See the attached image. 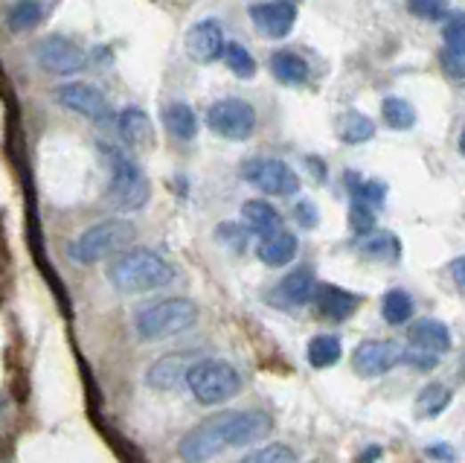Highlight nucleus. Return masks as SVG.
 I'll return each mask as SVG.
<instances>
[{"label":"nucleus","instance_id":"f257e3e1","mask_svg":"<svg viewBox=\"0 0 465 463\" xmlns=\"http://www.w3.org/2000/svg\"><path fill=\"white\" fill-rule=\"evenodd\" d=\"M271 417L262 411H221L198 423L192 432L178 443V451L186 463H207L224 449L248 446L253 440L271 434Z\"/></svg>","mask_w":465,"mask_h":463},{"label":"nucleus","instance_id":"f03ea898","mask_svg":"<svg viewBox=\"0 0 465 463\" xmlns=\"http://www.w3.org/2000/svg\"><path fill=\"white\" fill-rule=\"evenodd\" d=\"M108 283L114 285L119 294H146V292H158V289H166V285H172L175 269L160 253H154L149 248H131L110 260Z\"/></svg>","mask_w":465,"mask_h":463},{"label":"nucleus","instance_id":"7ed1b4c3","mask_svg":"<svg viewBox=\"0 0 465 463\" xmlns=\"http://www.w3.org/2000/svg\"><path fill=\"white\" fill-rule=\"evenodd\" d=\"M198 324V306L190 297H166L143 306L135 318V329L143 341H163L181 335Z\"/></svg>","mask_w":465,"mask_h":463},{"label":"nucleus","instance_id":"20e7f679","mask_svg":"<svg viewBox=\"0 0 465 463\" xmlns=\"http://www.w3.org/2000/svg\"><path fill=\"white\" fill-rule=\"evenodd\" d=\"M135 225L126 222V219H105V222L87 227L82 236L70 242V260L79 262V266H91V262L105 257H119L135 242Z\"/></svg>","mask_w":465,"mask_h":463},{"label":"nucleus","instance_id":"39448f33","mask_svg":"<svg viewBox=\"0 0 465 463\" xmlns=\"http://www.w3.org/2000/svg\"><path fill=\"white\" fill-rule=\"evenodd\" d=\"M102 152L110 167V186H108L110 202H114L119 211H140V207H146L151 195L146 172H143L123 149L102 146Z\"/></svg>","mask_w":465,"mask_h":463},{"label":"nucleus","instance_id":"423d86ee","mask_svg":"<svg viewBox=\"0 0 465 463\" xmlns=\"http://www.w3.org/2000/svg\"><path fill=\"white\" fill-rule=\"evenodd\" d=\"M186 384H190V391L195 393L198 402L218 405V402L232 400V396H239L241 376L236 368L227 365V361L204 359V361H195L192 370L186 373Z\"/></svg>","mask_w":465,"mask_h":463},{"label":"nucleus","instance_id":"0eeeda50","mask_svg":"<svg viewBox=\"0 0 465 463\" xmlns=\"http://www.w3.org/2000/svg\"><path fill=\"white\" fill-rule=\"evenodd\" d=\"M207 126L213 128L218 137L241 143L253 135V128H257V112H253V105L245 103V99L227 96V99H218V103L209 105Z\"/></svg>","mask_w":465,"mask_h":463},{"label":"nucleus","instance_id":"6e6552de","mask_svg":"<svg viewBox=\"0 0 465 463\" xmlns=\"http://www.w3.org/2000/svg\"><path fill=\"white\" fill-rule=\"evenodd\" d=\"M241 178L248 184L259 186L268 195H294L300 190V178L288 167L285 161L276 158H250L241 163Z\"/></svg>","mask_w":465,"mask_h":463},{"label":"nucleus","instance_id":"1a4fd4ad","mask_svg":"<svg viewBox=\"0 0 465 463\" xmlns=\"http://www.w3.org/2000/svg\"><path fill=\"white\" fill-rule=\"evenodd\" d=\"M32 59L47 73H55V76H73L87 68V53L82 47H76V44L64 36L41 38L36 47H32Z\"/></svg>","mask_w":465,"mask_h":463},{"label":"nucleus","instance_id":"9d476101","mask_svg":"<svg viewBox=\"0 0 465 463\" xmlns=\"http://www.w3.org/2000/svg\"><path fill=\"white\" fill-rule=\"evenodd\" d=\"M55 103L70 108V112H76V114L87 117V120H96V123H105V120L110 117L105 94L94 85L70 82V85L55 87Z\"/></svg>","mask_w":465,"mask_h":463},{"label":"nucleus","instance_id":"9b49d317","mask_svg":"<svg viewBox=\"0 0 465 463\" xmlns=\"http://www.w3.org/2000/svg\"><path fill=\"white\" fill-rule=\"evenodd\" d=\"M250 21L265 38H285L297 24V4L273 0V4H250Z\"/></svg>","mask_w":465,"mask_h":463},{"label":"nucleus","instance_id":"f8f14e48","mask_svg":"<svg viewBox=\"0 0 465 463\" xmlns=\"http://www.w3.org/2000/svg\"><path fill=\"white\" fill-rule=\"evenodd\" d=\"M398 347L393 344V341H363V344H358V350L352 352V368H355L358 376L363 379H372V376H384L387 370H393L398 365Z\"/></svg>","mask_w":465,"mask_h":463},{"label":"nucleus","instance_id":"ddd939ff","mask_svg":"<svg viewBox=\"0 0 465 463\" xmlns=\"http://www.w3.org/2000/svg\"><path fill=\"white\" fill-rule=\"evenodd\" d=\"M224 32L216 24V21H198L195 27L186 32V56L198 64H209L224 56Z\"/></svg>","mask_w":465,"mask_h":463},{"label":"nucleus","instance_id":"4468645a","mask_svg":"<svg viewBox=\"0 0 465 463\" xmlns=\"http://www.w3.org/2000/svg\"><path fill=\"white\" fill-rule=\"evenodd\" d=\"M314 292H317L314 271L308 266H300L280 280V285H276L271 294V301L280 306H306L308 301H314Z\"/></svg>","mask_w":465,"mask_h":463},{"label":"nucleus","instance_id":"2eb2a0df","mask_svg":"<svg viewBox=\"0 0 465 463\" xmlns=\"http://www.w3.org/2000/svg\"><path fill=\"white\" fill-rule=\"evenodd\" d=\"M407 341L416 350L442 356V352L451 350V329L442 321H434V318H422V321L411 324V329H407Z\"/></svg>","mask_w":465,"mask_h":463},{"label":"nucleus","instance_id":"dca6fc26","mask_svg":"<svg viewBox=\"0 0 465 463\" xmlns=\"http://www.w3.org/2000/svg\"><path fill=\"white\" fill-rule=\"evenodd\" d=\"M192 370V356H163L158 365H151L146 373V382L158 391H172L186 379Z\"/></svg>","mask_w":465,"mask_h":463},{"label":"nucleus","instance_id":"f3484780","mask_svg":"<svg viewBox=\"0 0 465 463\" xmlns=\"http://www.w3.org/2000/svg\"><path fill=\"white\" fill-rule=\"evenodd\" d=\"M241 219H245V225L250 227V234H259L262 239H268L282 230L280 211H276L273 204L262 202V198H250V202H245V207H241Z\"/></svg>","mask_w":465,"mask_h":463},{"label":"nucleus","instance_id":"a211bd4d","mask_svg":"<svg viewBox=\"0 0 465 463\" xmlns=\"http://www.w3.org/2000/svg\"><path fill=\"white\" fill-rule=\"evenodd\" d=\"M317 309L331 321H347V318L358 309V294H352L340 285H317L314 292Z\"/></svg>","mask_w":465,"mask_h":463},{"label":"nucleus","instance_id":"6ab92c4d","mask_svg":"<svg viewBox=\"0 0 465 463\" xmlns=\"http://www.w3.org/2000/svg\"><path fill=\"white\" fill-rule=\"evenodd\" d=\"M119 137H123L128 146L135 149H149L154 143V131H151V120L143 108H126L117 120Z\"/></svg>","mask_w":465,"mask_h":463},{"label":"nucleus","instance_id":"aec40b11","mask_svg":"<svg viewBox=\"0 0 465 463\" xmlns=\"http://www.w3.org/2000/svg\"><path fill=\"white\" fill-rule=\"evenodd\" d=\"M257 253H259V260L265 262V266H271V269L288 266V262L297 257V236L291 234V230H280V234L262 239V245H259Z\"/></svg>","mask_w":465,"mask_h":463},{"label":"nucleus","instance_id":"412c9836","mask_svg":"<svg viewBox=\"0 0 465 463\" xmlns=\"http://www.w3.org/2000/svg\"><path fill=\"white\" fill-rule=\"evenodd\" d=\"M50 12H53V4H38V0H20V4L9 6L6 27L12 29V32H29V29H36Z\"/></svg>","mask_w":465,"mask_h":463},{"label":"nucleus","instance_id":"4be33fe9","mask_svg":"<svg viewBox=\"0 0 465 463\" xmlns=\"http://www.w3.org/2000/svg\"><path fill=\"white\" fill-rule=\"evenodd\" d=\"M271 73L282 85H306L308 82V62L291 50L271 53Z\"/></svg>","mask_w":465,"mask_h":463},{"label":"nucleus","instance_id":"5701e85b","mask_svg":"<svg viewBox=\"0 0 465 463\" xmlns=\"http://www.w3.org/2000/svg\"><path fill=\"white\" fill-rule=\"evenodd\" d=\"M451 400H453V393L448 384L430 382L416 396V417L419 420H434V417H439L451 405Z\"/></svg>","mask_w":465,"mask_h":463},{"label":"nucleus","instance_id":"b1692460","mask_svg":"<svg viewBox=\"0 0 465 463\" xmlns=\"http://www.w3.org/2000/svg\"><path fill=\"white\" fill-rule=\"evenodd\" d=\"M338 137L349 146H358V143H367L375 137V123L361 112H343L338 117Z\"/></svg>","mask_w":465,"mask_h":463},{"label":"nucleus","instance_id":"393cba45","mask_svg":"<svg viewBox=\"0 0 465 463\" xmlns=\"http://www.w3.org/2000/svg\"><path fill=\"white\" fill-rule=\"evenodd\" d=\"M163 123H166V131L178 140H192L198 135V117L192 112V105H186V103H172L166 108Z\"/></svg>","mask_w":465,"mask_h":463},{"label":"nucleus","instance_id":"a878e982","mask_svg":"<svg viewBox=\"0 0 465 463\" xmlns=\"http://www.w3.org/2000/svg\"><path fill=\"white\" fill-rule=\"evenodd\" d=\"M340 352H343L340 350V341L335 335H314L312 341H308L306 356H308V365L317 368V370H323V368L338 365Z\"/></svg>","mask_w":465,"mask_h":463},{"label":"nucleus","instance_id":"bb28decb","mask_svg":"<svg viewBox=\"0 0 465 463\" xmlns=\"http://www.w3.org/2000/svg\"><path fill=\"white\" fill-rule=\"evenodd\" d=\"M347 186L352 193V202H361L367 207H381L387 198V186L381 181L361 178L358 172H347Z\"/></svg>","mask_w":465,"mask_h":463},{"label":"nucleus","instance_id":"cd10ccee","mask_svg":"<svg viewBox=\"0 0 465 463\" xmlns=\"http://www.w3.org/2000/svg\"><path fill=\"white\" fill-rule=\"evenodd\" d=\"M381 114H384V123L393 131H407L416 126V108L402 96H387L381 103Z\"/></svg>","mask_w":465,"mask_h":463},{"label":"nucleus","instance_id":"c85d7f7f","mask_svg":"<svg viewBox=\"0 0 465 463\" xmlns=\"http://www.w3.org/2000/svg\"><path fill=\"white\" fill-rule=\"evenodd\" d=\"M381 315L387 324H407L413 318V297L407 294L404 289H390L384 294V303H381Z\"/></svg>","mask_w":465,"mask_h":463},{"label":"nucleus","instance_id":"c756f323","mask_svg":"<svg viewBox=\"0 0 465 463\" xmlns=\"http://www.w3.org/2000/svg\"><path fill=\"white\" fill-rule=\"evenodd\" d=\"M361 251L372 260L396 262L398 257H402V242H398L396 236H390V234H379V230H375V234L361 245Z\"/></svg>","mask_w":465,"mask_h":463},{"label":"nucleus","instance_id":"7c9ffc66","mask_svg":"<svg viewBox=\"0 0 465 463\" xmlns=\"http://www.w3.org/2000/svg\"><path fill=\"white\" fill-rule=\"evenodd\" d=\"M224 62H227V68L239 76V79H250V76H257V59H253L250 53L236 41H227Z\"/></svg>","mask_w":465,"mask_h":463},{"label":"nucleus","instance_id":"2f4dec72","mask_svg":"<svg viewBox=\"0 0 465 463\" xmlns=\"http://www.w3.org/2000/svg\"><path fill=\"white\" fill-rule=\"evenodd\" d=\"M239 463H297V455L291 446L285 443H271V446H262L257 451H250Z\"/></svg>","mask_w":465,"mask_h":463},{"label":"nucleus","instance_id":"473e14b6","mask_svg":"<svg viewBox=\"0 0 465 463\" xmlns=\"http://www.w3.org/2000/svg\"><path fill=\"white\" fill-rule=\"evenodd\" d=\"M442 38H445V53L465 56V15H451L442 29Z\"/></svg>","mask_w":465,"mask_h":463},{"label":"nucleus","instance_id":"72a5a7b5","mask_svg":"<svg viewBox=\"0 0 465 463\" xmlns=\"http://www.w3.org/2000/svg\"><path fill=\"white\" fill-rule=\"evenodd\" d=\"M349 225L358 236H372L375 234V211L361 202H352L349 207Z\"/></svg>","mask_w":465,"mask_h":463},{"label":"nucleus","instance_id":"f704fd0d","mask_svg":"<svg viewBox=\"0 0 465 463\" xmlns=\"http://www.w3.org/2000/svg\"><path fill=\"white\" fill-rule=\"evenodd\" d=\"M398 361L407 365V368H413V370L428 373V370H434L439 365V356H434V352H425V350H416V347H407L402 356H398Z\"/></svg>","mask_w":465,"mask_h":463},{"label":"nucleus","instance_id":"c9c22d12","mask_svg":"<svg viewBox=\"0 0 465 463\" xmlns=\"http://www.w3.org/2000/svg\"><path fill=\"white\" fill-rule=\"evenodd\" d=\"M407 12L422 18V21H445L448 18V6L436 4V0H422V4H407Z\"/></svg>","mask_w":465,"mask_h":463},{"label":"nucleus","instance_id":"e433bc0d","mask_svg":"<svg viewBox=\"0 0 465 463\" xmlns=\"http://www.w3.org/2000/svg\"><path fill=\"white\" fill-rule=\"evenodd\" d=\"M442 70H445L451 79H465V56H451V53H442Z\"/></svg>","mask_w":465,"mask_h":463},{"label":"nucleus","instance_id":"4c0bfd02","mask_svg":"<svg viewBox=\"0 0 465 463\" xmlns=\"http://www.w3.org/2000/svg\"><path fill=\"white\" fill-rule=\"evenodd\" d=\"M294 219L300 222L303 227H314L317 225V211H314V204L312 202H300L294 207Z\"/></svg>","mask_w":465,"mask_h":463},{"label":"nucleus","instance_id":"58836bf2","mask_svg":"<svg viewBox=\"0 0 465 463\" xmlns=\"http://www.w3.org/2000/svg\"><path fill=\"white\" fill-rule=\"evenodd\" d=\"M428 458H436L442 463H453L457 460V451H453L451 446H445V443H436V446H428Z\"/></svg>","mask_w":465,"mask_h":463},{"label":"nucleus","instance_id":"ea45409f","mask_svg":"<svg viewBox=\"0 0 465 463\" xmlns=\"http://www.w3.org/2000/svg\"><path fill=\"white\" fill-rule=\"evenodd\" d=\"M451 277H453V285L465 294V253L451 262Z\"/></svg>","mask_w":465,"mask_h":463},{"label":"nucleus","instance_id":"a19ab883","mask_svg":"<svg viewBox=\"0 0 465 463\" xmlns=\"http://www.w3.org/2000/svg\"><path fill=\"white\" fill-rule=\"evenodd\" d=\"M381 458V446H367L361 451V455L355 458V463H375Z\"/></svg>","mask_w":465,"mask_h":463},{"label":"nucleus","instance_id":"79ce46f5","mask_svg":"<svg viewBox=\"0 0 465 463\" xmlns=\"http://www.w3.org/2000/svg\"><path fill=\"white\" fill-rule=\"evenodd\" d=\"M460 152L465 154V131H462V135H460Z\"/></svg>","mask_w":465,"mask_h":463}]
</instances>
